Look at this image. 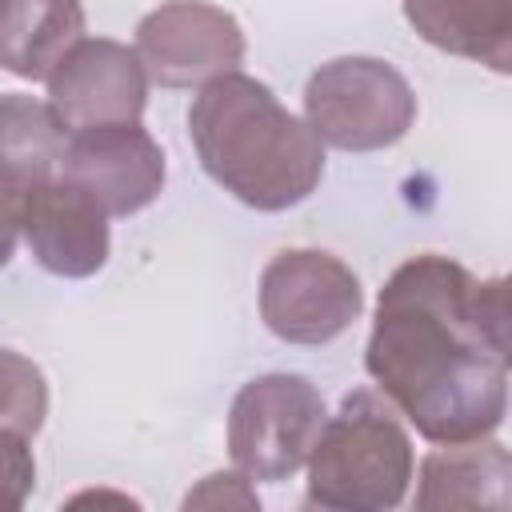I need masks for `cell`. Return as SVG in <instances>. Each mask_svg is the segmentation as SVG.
Returning a JSON list of instances; mask_svg holds the SVG:
<instances>
[{"instance_id": "14", "label": "cell", "mask_w": 512, "mask_h": 512, "mask_svg": "<svg viewBox=\"0 0 512 512\" xmlns=\"http://www.w3.org/2000/svg\"><path fill=\"white\" fill-rule=\"evenodd\" d=\"M64 140L68 132L56 124L48 104L20 92H0V172L32 188L60 172Z\"/></svg>"}, {"instance_id": "2", "label": "cell", "mask_w": 512, "mask_h": 512, "mask_svg": "<svg viewBox=\"0 0 512 512\" xmlns=\"http://www.w3.org/2000/svg\"><path fill=\"white\" fill-rule=\"evenodd\" d=\"M200 168L256 212L308 200L324 176V144L256 76L224 72L200 84L188 108Z\"/></svg>"}, {"instance_id": "7", "label": "cell", "mask_w": 512, "mask_h": 512, "mask_svg": "<svg viewBox=\"0 0 512 512\" xmlns=\"http://www.w3.org/2000/svg\"><path fill=\"white\" fill-rule=\"evenodd\" d=\"M244 28L208 0H168L136 24V56L160 88H192L244 64Z\"/></svg>"}, {"instance_id": "17", "label": "cell", "mask_w": 512, "mask_h": 512, "mask_svg": "<svg viewBox=\"0 0 512 512\" xmlns=\"http://www.w3.org/2000/svg\"><path fill=\"white\" fill-rule=\"evenodd\" d=\"M184 508H248V512H256L260 508V496L248 484V476L236 468V472H212V476H204L184 496Z\"/></svg>"}, {"instance_id": "13", "label": "cell", "mask_w": 512, "mask_h": 512, "mask_svg": "<svg viewBox=\"0 0 512 512\" xmlns=\"http://www.w3.org/2000/svg\"><path fill=\"white\" fill-rule=\"evenodd\" d=\"M84 40L80 0H0V68L20 80H48Z\"/></svg>"}, {"instance_id": "9", "label": "cell", "mask_w": 512, "mask_h": 512, "mask_svg": "<svg viewBox=\"0 0 512 512\" xmlns=\"http://www.w3.org/2000/svg\"><path fill=\"white\" fill-rule=\"evenodd\" d=\"M60 176L76 180L108 216H132L160 196L168 168L160 144L132 120L68 132Z\"/></svg>"}, {"instance_id": "6", "label": "cell", "mask_w": 512, "mask_h": 512, "mask_svg": "<svg viewBox=\"0 0 512 512\" xmlns=\"http://www.w3.org/2000/svg\"><path fill=\"white\" fill-rule=\"evenodd\" d=\"M364 312L356 272L320 248H284L260 272V320L284 344H328Z\"/></svg>"}, {"instance_id": "8", "label": "cell", "mask_w": 512, "mask_h": 512, "mask_svg": "<svg viewBox=\"0 0 512 512\" xmlns=\"http://www.w3.org/2000/svg\"><path fill=\"white\" fill-rule=\"evenodd\" d=\"M148 104V72L120 40H80L48 76V108L64 132L132 124Z\"/></svg>"}, {"instance_id": "1", "label": "cell", "mask_w": 512, "mask_h": 512, "mask_svg": "<svg viewBox=\"0 0 512 512\" xmlns=\"http://www.w3.org/2000/svg\"><path fill=\"white\" fill-rule=\"evenodd\" d=\"M364 368L432 444L492 436L508 412V280L412 256L380 288Z\"/></svg>"}, {"instance_id": "3", "label": "cell", "mask_w": 512, "mask_h": 512, "mask_svg": "<svg viewBox=\"0 0 512 512\" xmlns=\"http://www.w3.org/2000/svg\"><path fill=\"white\" fill-rule=\"evenodd\" d=\"M308 504L328 512H384L408 496L416 456L396 408L372 392L356 388L344 396L336 416L308 452Z\"/></svg>"}, {"instance_id": "4", "label": "cell", "mask_w": 512, "mask_h": 512, "mask_svg": "<svg viewBox=\"0 0 512 512\" xmlns=\"http://www.w3.org/2000/svg\"><path fill=\"white\" fill-rule=\"evenodd\" d=\"M304 124L340 152H380L416 124L412 84L376 56H336L304 84Z\"/></svg>"}, {"instance_id": "16", "label": "cell", "mask_w": 512, "mask_h": 512, "mask_svg": "<svg viewBox=\"0 0 512 512\" xmlns=\"http://www.w3.org/2000/svg\"><path fill=\"white\" fill-rule=\"evenodd\" d=\"M36 488V460L28 436L16 428H0V512L24 508Z\"/></svg>"}, {"instance_id": "11", "label": "cell", "mask_w": 512, "mask_h": 512, "mask_svg": "<svg viewBox=\"0 0 512 512\" xmlns=\"http://www.w3.org/2000/svg\"><path fill=\"white\" fill-rule=\"evenodd\" d=\"M512 488V460L508 448L492 436L440 444L420 460L416 472V508L448 512V508H508Z\"/></svg>"}, {"instance_id": "12", "label": "cell", "mask_w": 512, "mask_h": 512, "mask_svg": "<svg viewBox=\"0 0 512 512\" xmlns=\"http://www.w3.org/2000/svg\"><path fill=\"white\" fill-rule=\"evenodd\" d=\"M404 20L440 52L512 68V0H404Z\"/></svg>"}, {"instance_id": "15", "label": "cell", "mask_w": 512, "mask_h": 512, "mask_svg": "<svg viewBox=\"0 0 512 512\" xmlns=\"http://www.w3.org/2000/svg\"><path fill=\"white\" fill-rule=\"evenodd\" d=\"M44 416H48L44 372L28 356L0 348V428H16L24 436H36Z\"/></svg>"}, {"instance_id": "5", "label": "cell", "mask_w": 512, "mask_h": 512, "mask_svg": "<svg viewBox=\"0 0 512 512\" xmlns=\"http://www.w3.org/2000/svg\"><path fill=\"white\" fill-rule=\"evenodd\" d=\"M324 416V396L308 376H256L232 396L228 456L248 480H288L304 468Z\"/></svg>"}, {"instance_id": "18", "label": "cell", "mask_w": 512, "mask_h": 512, "mask_svg": "<svg viewBox=\"0 0 512 512\" xmlns=\"http://www.w3.org/2000/svg\"><path fill=\"white\" fill-rule=\"evenodd\" d=\"M24 184L0 172V268L12 260L16 240H20V212H24Z\"/></svg>"}, {"instance_id": "10", "label": "cell", "mask_w": 512, "mask_h": 512, "mask_svg": "<svg viewBox=\"0 0 512 512\" xmlns=\"http://www.w3.org/2000/svg\"><path fill=\"white\" fill-rule=\"evenodd\" d=\"M20 236L36 264L64 280L96 276L108 264V212L68 176H48L24 192Z\"/></svg>"}]
</instances>
